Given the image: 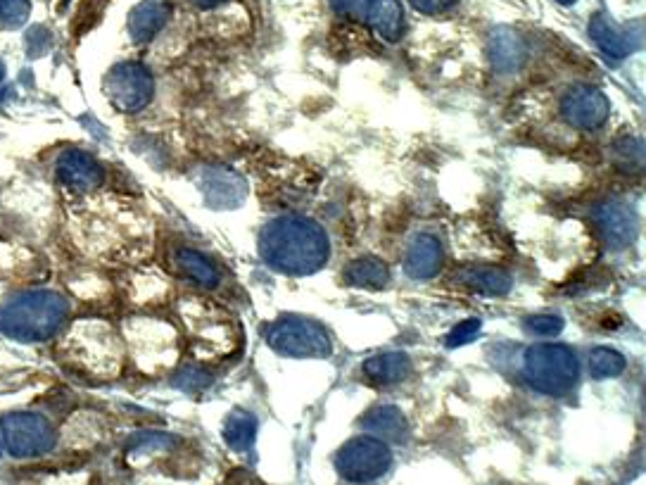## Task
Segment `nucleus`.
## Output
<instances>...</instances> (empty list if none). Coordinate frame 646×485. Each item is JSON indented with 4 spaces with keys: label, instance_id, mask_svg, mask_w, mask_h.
I'll return each instance as SVG.
<instances>
[{
    "label": "nucleus",
    "instance_id": "obj_19",
    "mask_svg": "<svg viewBox=\"0 0 646 485\" xmlns=\"http://www.w3.org/2000/svg\"><path fill=\"white\" fill-rule=\"evenodd\" d=\"M456 281L471 293L483 295V298H502L513 286L511 274L502 267H468L459 272Z\"/></svg>",
    "mask_w": 646,
    "mask_h": 485
},
{
    "label": "nucleus",
    "instance_id": "obj_29",
    "mask_svg": "<svg viewBox=\"0 0 646 485\" xmlns=\"http://www.w3.org/2000/svg\"><path fill=\"white\" fill-rule=\"evenodd\" d=\"M525 329L535 336H556L563 329V319L554 317V314H537L525 321Z\"/></svg>",
    "mask_w": 646,
    "mask_h": 485
},
{
    "label": "nucleus",
    "instance_id": "obj_9",
    "mask_svg": "<svg viewBox=\"0 0 646 485\" xmlns=\"http://www.w3.org/2000/svg\"><path fill=\"white\" fill-rule=\"evenodd\" d=\"M559 112L568 129L599 131L611 117V103L599 88L573 86L561 93Z\"/></svg>",
    "mask_w": 646,
    "mask_h": 485
},
{
    "label": "nucleus",
    "instance_id": "obj_32",
    "mask_svg": "<svg viewBox=\"0 0 646 485\" xmlns=\"http://www.w3.org/2000/svg\"><path fill=\"white\" fill-rule=\"evenodd\" d=\"M200 374H205V371H200V369H186V371H181L179 379H176V386H181V388H186V390H198L202 386H207L209 376H202V379H198Z\"/></svg>",
    "mask_w": 646,
    "mask_h": 485
},
{
    "label": "nucleus",
    "instance_id": "obj_2",
    "mask_svg": "<svg viewBox=\"0 0 646 485\" xmlns=\"http://www.w3.org/2000/svg\"><path fill=\"white\" fill-rule=\"evenodd\" d=\"M179 317L186 326L190 350L200 362H221L238 350L240 329L236 319L217 302L186 298L179 302Z\"/></svg>",
    "mask_w": 646,
    "mask_h": 485
},
{
    "label": "nucleus",
    "instance_id": "obj_7",
    "mask_svg": "<svg viewBox=\"0 0 646 485\" xmlns=\"http://www.w3.org/2000/svg\"><path fill=\"white\" fill-rule=\"evenodd\" d=\"M105 93L117 110L141 112L155 96V79H152L150 69L138 62H122L107 74Z\"/></svg>",
    "mask_w": 646,
    "mask_h": 485
},
{
    "label": "nucleus",
    "instance_id": "obj_18",
    "mask_svg": "<svg viewBox=\"0 0 646 485\" xmlns=\"http://www.w3.org/2000/svg\"><path fill=\"white\" fill-rule=\"evenodd\" d=\"M100 179H103V169L88 153L74 150V153H67L60 160V181L72 191H91V188L100 184Z\"/></svg>",
    "mask_w": 646,
    "mask_h": 485
},
{
    "label": "nucleus",
    "instance_id": "obj_25",
    "mask_svg": "<svg viewBox=\"0 0 646 485\" xmlns=\"http://www.w3.org/2000/svg\"><path fill=\"white\" fill-rule=\"evenodd\" d=\"M255 438H257V419L252 417L250 412L236 409V412L226 419V426H224L226 445L236 452H247L252 450V445H255Z\"/></svg>",
    "mask_w": 646,
    "mask_h": 485
},
{
    "label": "nucleus",
    "instance_id": "obj_16",
    "mask_svg": "<svg viewBox=\"0 0 646 485\" xmlns=\"http://www.w3.org/2000/svg\"><path fill=\"white\" fill-rule=\"evenodd\" d=\"M528 46H525L523 36L511 29L494 31L490 39V58L492 67L497 74H513L523 67Z\"/></svg>",
    "mask_w": 646,
    "mask_h": 485
},
{
    "label": "nucleus",
    "instance_id": "obj_15",
    "mask_svg": "<svg viewBox=\"0 0 646 485\" xmlns=\"http://www.w3.org/2000/svg\"><path fill=\"white\" fill-rule=\"evenodd\" d=\"M589 36L597 43V48L606 58L611 60H623L635 50V43H632V36L627 34L623 27H618L606 12H597L589 22Z\"/></svg>",
    "mask_w": 646,
    "mask_h": 485
},
{
    "label": "nucleus",
    "instance_id": "obj_33",
    "mask_svg": "<svg viewBox=\"0 0 646 485\" xmlns=\"http://www.w3.org/2000/svg\"><path fill=\"white\" fill-rule=\"evenodd\" d=\"M359 3L361 0H331V8L338 12V15H350Z\"/></svg>",
    "mask_w": 646,
    "mask_h": 485
},
{
    "label": "nucleus",
    "instance_id": "obj_27",
    "mask_svg": "<svg viewBox=\"0 0 646 485\" xmlns=\"http://www.w3.org/2000/svg\"><path fill=\"white\" fill-rule=\"evenodd\" d=\"M29 12V0H0V22H3L5 27H19V24H24Z\"/></svg>",
    "mask_w": 646,
    "mask_h": 485
},
{
    "label": "nucleus",
    "instance_id": "obj_24",
    "mask_svg": "<svg viewBox=\"0 0 646 485\" xmlns=\"http://www.w3.org/2000/svg\"><path fill=\"white\" fill-rule=\"evenodd\" d=\"M202 188L207 191L209 203L224 205V207L236 205L245 195L243 181H240L233 172H226V169H212V172H207L205 181H202Z\"/></svg>",
    "mask_w": 646,
    "mask_h": 485
},
{
    "label": "nucleus",
    "instance_id": "obj_3",
    "mask_svg": "<svg viewBox=\"0 0 646 485\" xmlns=\"http://www.w3.org/2000/svg\"><path fill=\"white\" fill-rule=\"evenodd\" d=\"M67 302L55 293H27L0 310V331L17 340H43L60 331Z\"/></svg>",
    "mask_w": 646,
    "mask_h": 485
},
{
    "label": "nucleus",
    "instance_id": "obj_8",
    "mask_svg": "<svg viewBox=\"0 0 646 485\" xmlns=\"http://www.w3.org/2000/svg\"><path fill=\"white\" fill-rule=\"evenodd\" d=\"M133 348L138 345V359H141L143 371H164L176 364V355H179V340H176L174 326L167 321H138L133 324Z\"/></svg>",
    "mask_w": 646,
    "mask_h": 485
},
{
    "label": "nucleus",
    "instance_id": "obj_21",
    "mask_svg": "<svg viewBox=\"0 0 646 485\" xmlns=\"http://www.w3.org/2000/svg\"><path fill=\"white\" fill-rule=\"evenodd\" d=\"M366 20L385 41H399L404 34V10L399 0H369Z\"/></svg>",
    "mask_w": 646,
    "mask_h": 485
},
{
    "label": "nucleus",
    "instance_id": "obj_23",
    "mask_svg": "<svg viewBox=\"0 0 646 485\" xmlns=\"http://www.w3.org/2000/svg\"><path fill=\"white\" fill-rule=\"evenodd\" d=\"M342 281L347 286L364 288V291H378V288H385L390 281V269L388 264L378 257H359L354 260L350 267L342 272Z\"/></svg>",
    "mask_w": 646,
    "mask_h": 485
},
{
    "label": "nucleus",
    "instance_id": "obj_6",
    "mask_svg": "<svg viewBox=\"0 0 646 485\" xmlns=\"http://www.w3.org/2000/svg\"><path fill=\"white\" fill-rule=\"evenodd\" d=\"M392 452L385 440L357 436L340 447L335 455V469L350 483H371L390 469Z\"/></svg>",
    "mask_w": 646,
    "mask_h": 485
},
{
    "label": "nucleus",
    "instance_id": "obj_10",
    "mask_svg": "<svg viewBox=\"0 0 646 485\" xmlns=\"http://www.w3.org/2000/svg\"><path fill=\"white\" fill-rule=\"evenodd\" d=\"M8 450L15 457L46 455L55 445V431L38 414H8L0 421Z\"/></svg>",
    "mask_w": 646,
    "mask_h": 485
},
{
    "label": "nucleus",
    "instance_id": "obj_31",
    "mask_svg": "<svg viewBox=\"0 0 646 485\" xmlns=\"http://www.w3.org/2000/svg\"><path fill=\"white\" fill-rule=\"evenodd\" d=\"M409 3L423 15H442V12L452 10L459 0H409Z\"/></svg>",
    "mask_w": 646,
    "mask_h": 485
},
{
    "label": "nucleus",
    "instance_id": "obj_17",
    "mask_svg": "<svg viewBox=\"0 0 646 485\" xmlns=\"http://www.w3.org/2000/svg\"><path fill=\"white\" fill-rule=\"evenodd\" d=\"M361 374L371 386H392L411 374V359L404 352H383L361 364Z\"/></svg>",
    "mask_w": 646,
    "mask_h": 485
},
{
    "label": "nucleus",
    "instance_id": "obj_22",
    "mask_svg": "<svg viewBox=\"0 0 646 485\" xmlns=\"http://www.w3.org/2000/svg\"><path fill=\"white\" fill-rule=\"evenodd\" d=\"M359 424L364 431H369V436L380 440H402L409 433V424L404 419V414L392 405L373 407L371 412H366V417Z\"/></svg>",
    "mask_w": 646,
    "mask_h": 485
},
{
    "label": "nucleus",
    "instance_id": "obj_34",
    "mask_svg": "<svg viewBox=\"0 0 646 485\" xmlns=\"http://www.w3.org/2000/svg\"><path fill=\"white\" fill-rule=\"evenodd\" d=\"M193 3L198 5V8H214V5L224 3V0H193Z\"/></svg>",
    "mask_w": 646,
    "mask_h": 485
},
{
    "label": "nucleus",
    "instance_id": "obj_20",
    "mask_svg": "<svg viewBox=\"0 0 646 485\" xmlns=\"http://www.w3.org/2000/svg\"><path fill=\"white\" fill-rule=\"evenodd\" d=\"M171 5L167 0H143L129 17V31L136 43L150 41L169 22Z\"/></svg>",
    "mask_w": 646,
    "mask_h": 485
},
{
    "label": "nucleus",
    "instance_id": "obj_14",
    "mask_svg": "<svg viewBox=\"0 0 646 485\" xmlns=\"http://www.w3.org/2000/svg\"><path fill=\"white\" fill-rule=\"evenodd\" d=\"M171 260H174L176 272H179L183 279L198 283L205 291H219V288L224 286V272H221V267L212 257L200 253V250L179 248L174 250Z\"/></svg>",
    "mask_w": 646,
    "mask_h": 485
},
{
    "label": "nucleus",
    "instance_id": "obj_5",
    "mask_svg": "<svg viewBox=\"0 0 646 485\" xmlns=\"http://www.w3.org/2000/svg\"><path fill=\"white\" fill-rule=\"evenodd\" d=\"M271 350L295 359H326L333 352V338L326 326L304 317H281L264 329Z\"/></svg>",
    "mask_w": 646,
    "mask_h": 485
},
{
    "label": "nucleus",
    "instance_id": "obj_13",
    "mask_svg": "<svg viewBox=\"0 0 646 485\" xmlns=\"http://www.w3.org/2000/svg\"><path fill=\"white\" fill-rule=\"evenodd\" d=\"M442 264H445V250H442L440 238L433 233H421L409 243L407 255H404V269L411 279L430 281L440 274Z\"/></svg>",
    "mask_w": 646,
    "mask_h": 485
},
{
    "label": "nucleus",
    "instance_id": "obj_28",
    "mask_svg": "<svg viewBox=\"0 0 646 485\" xmlns=\"http://www.w3.org/2000/svg\"><path fill=\"white\" fill-rule=\"evenodd\" d=\"M105 3L107 0H84V3H81L79 15H76V20H74V34L76 36H81L79 31L91 29L93 24L100 20V15H103V10H105Z\"/></svg>",
    "mask_w": 646,
    "mask_h": 485
},
{
    "label": "nucleus",
    "instance_id": "obj_12",
    "mask_svg": "<svg viewBox=\"0 0 646 485\" xmlns=\"http://www.w3.org/2000/svg\"><path fill=\"white\" fill-rule=\"evenodd\" d=\"M592 224L611 250H623L637 238V217L623 200H604L594 205Z\"/></svg>",
    "mask_w": 646,
    "mask_h": 485
},
{
    "label": "nucleus",
    "instance_id": "obj_35",
    "mask_svg": "<svg viewBox=\"0 0 646 485\" xmlns=\"http://www.w3.org/2000/svg\"><path fill=\"white\" fill-rule=\"evenodd\" d=\"M559 3H561V5H573L575 0H559Z\"/></svg>",
    "mask_w": 646,
    "mask_h": 485
},
{
    "label": "nucleus",
    "instance_id": "obj_4",
    "mask_svg": "<svg viewBox=\"0 0 646 485\" xmlns=\"http://www.w3.org/2000/svg\"><path fill=\"white\" fill-rule=\"evenodd\" d=\"M523 376L537 393L563 398L573 393L580 381L578 355L563 343H537L525 352Z\"/></svg>",
    "mask_w": 646,
    "mask_h": 485
},
{
    "label": "nucleus",
    "instance_id": "obj_11",
    "mask_svg": "<svg viewBox=\"0 0 646 485\" xmlns=\"http://www.w3.org/2000/svg\"><path fill=\"white\" fill-rule=\"evenodd\" d=\"M76 338H81L91 348H81V362L88 369H93L95 374L110 376L114 371H119V362H122V348H119L117 333L103 321H86V324L76 326Z\"/></svg>",
    "mask_w": 646,
    "mask_h": 485
},
{
    "label": "nucleus",
    "instance_id": "obj_30",
    "mask_svg": "<svg viewBox=\"0 0 646 485\" xmlns=\"http://www.w3.org/2000/svg\"><path fill=\"white\" fill-rule=\"evenodd\" d=\"M480 329H483V321L480 319L461 321V324L456 326V329L447 336V345L449 348H459V345L471 343V340L480 333Z\"/></svg>",
    "mask_w": 646,
    "mask_h": 485
},
{
    "label": "nucleus",
    "instance_id": "obj_26",
    "mask_svg": "<svg viewBox=\"0 0 646 485\" xmlns=\"http://www.w3.org/2000/svg\"><path fill=\"white\" fill-rule=\"evenodd\" d=\"M627 367V359L613 348H594L589 352V374L594 379H616Z\"/></svg>",
    "mask_w": 646,
    "mask_h": 485
},
{
    "label": "nucleus",
    "instance_id": "obj_1",
    "mask_svg": "<svg viewBox=\"0 0 646 485\" xmlns=\"http://www.w3.org/2000/svg\"><path fill=\"white\" fill-rule=\"evenodd\" d=\"M259 255L285 276H309L331 257V241L319 222L302 214H283L259 231Z\"/></svg>",
    "mask_w": 646,
    "mask_h": 485
}]
</instances>
